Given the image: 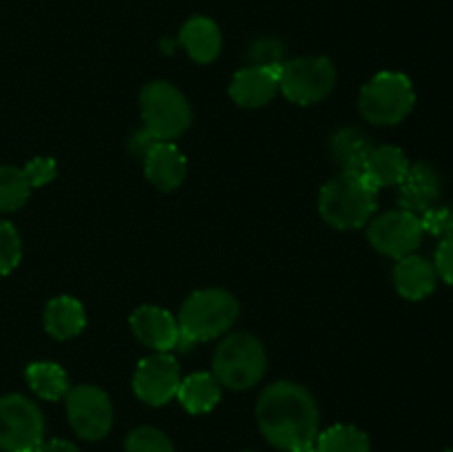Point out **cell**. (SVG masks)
<instances>
[{"mask_svg":"<svg viewBox=\"0 0 453 452\" xmlns=\"http://www.w3.org/2000/svg\"><path fill=\"white\" fill-rule=\"evenodd\" d=\"M423 224L420 217L410 211H388L376 217L367 229L370 244L383 255L403 260L407 255H414L416 248L423 242Z\"/></svg>","mask_w":453,"mask_h":452,"instance_id":"cell-10","label":"cell"},{"mask_svg":"<svg viewBox=\"0 0 453 452\" xmlns=\"http://www.w3.org/2000/svg\"><path fill=\"white\" fill-rule=\"evenodd\" d=\"M436 282V266L420 255L403 257V260H398L396 269H394V284H396V291L405 300H425V297L434 292Z\"/></svg>","mask_w":453,"mask_h":452,"instance_id":"cell-16","label":"cell"},{"mask_svg":"<svg viewBox=\"0 0 453 452\" xmlns=\"http://www.w3.org/2000/svg\"><path fill=\"white\" fill-rule=\"evenodd\" d=\"M279 66L281 65H252L237 71L233 82H230V97L239 106H246V109L268 105L279 91Z\"/></svg>","mask_w":453,"mask_h":452,"instance_id":"cell-13","label":"cell"},{"mask_svg":"<svg viewBox=\"0 0 453 452\" xmlns=\"http://www.w3.org/2000/svg\"><path fill=\"white\" fill-rule=\"evenodd\" d=\"M434 266H436L438 277L445 279L447 284H451L453 286V235L441 242V246H438L436 251V260H434Z\"/></svg>","mask_w":453,"mask_h":452,"instance_id":"cell-30","label":"cell"},{"mask_svg":"<svg viewBox=\"0 0 453 452\" xmlns=\"http://www.w3.org/2000/svg\"><path fill=\"white\" fill-rule=\"evenodd\" d=\"M66 415L75 434L87 441L106 437L113 425V406L97 386H75L66 393Z\"/></svg>","mask_w":453,"mask_h":452,"instance_id":"cell-9","label":"cell"},{"mask_svg":"<svg viewBox=\"0 0 453 452\" xmlns=\"http://www.w3.org/2000/svg\"><path fill=\"white\" fill-rule=\"evenodd\" d=\"M376 186L361 173H345L332 177L319 195V211L327 224L336 229H361L379 207Z\"/></svg>","mask_w":453,"mask_h":452,"instance_id":"cell-2","label":"cell"},{"mask_svg":"<svg viewBox=\"0 0 453 452\" xmlns=\"http://www.w3.org/2000/svg\"><path fill=\"white\" fill-rule=\"evenodd\" d=\"M181 384L180 363L173 355L155 353L142 359L133 377V390L149 406H164L177 397Z\"/></svg>","mask_w":453,"mask_h":452,"instance_id":"cell-11","label":"cell"},{"mask_svg":"<svg viewBox=\"0 0 453 452\" xmlns=\"http://www.w3.org/2000/svg\"><path fill=\"white\" fill-rule=\"evenodd\" d=\"M374 146L370 144L365 133L357 127L341 129L332 136L330 140V153L332 160L341 167L345 173H361L363 164H365L367 155Z\"/></svg>","mask_w":453,"mask_h":452,"instance_id":"cell-20","label":"cell"},{"mask_svg":"<svg viewBox=\"0 0 453 452\" xmlns=\"http://www.w3.org/2000/svg\"><path fill=\"white\" fill-rule=\"evenodd\" d=\"M239 317V301L221 288H203L193 292L180 310V348H190L199 341L215 339L228 332Z\"/></svg>","mask_w":453,"mask_h":452,"instance_id":"cell-3","label":"cell"},{"mask_svg":"<svg viewBox=\"0 0 453 452\" xmlns=\"http://www.w3.org/2000/svg\"><path fill=\"white\" fill-rule=\"evenodd\" d=\"M127 452H175L173 441L157 428H137L127 437Z\"/></svg>","mask_w":453,"mask_h":452,"instance_id":"cell-25","label":"cell"},{"mask_svg":"<svg viewBox=\"0 0 453 452\" xmlns=\"http://www.w3.org/2000/svg\"><path fill=\"white\" fill-rule=\"evenodd\" d=\"M140 106L144 131L157 142H173L190 127V105L171 82L155 80L146 84L142 89Z\"/></svg>","mask_w":453,"mask_h":452,"instance_id":"cell-5","label":"cell"},{"mask_svg":"<svg viewBox=\"0 0 453 452\" xmlns=\"http://www.w3.org/2000/svg\"><path fill=\"white\" fill-rule=\"evenodd\" d=\"M34 452H80L78 448L65 439H51V441H42Z\"/></svg>","mask_w":453,"mask_h":452,"instance_id":"cell-32","label":"cell"},{"mask_svg":"<svg viewBox=\"0 0 453 452\" xmlns=\"http://www.w3.org/2000/svg\"><path fill=\"white\" fill-rule=\"evenodd\" d=\"M22 257V242L13 224L0 220V275H9Z\"/></svg>","mask_w":453,"mask_h":452,"instance_id":"cell-26","label":"cell"},{"mask_svg":"<svg viewBox=\"0 0 453 452\" xmlns=\"http://www.w3.org/2000/svg\"><path fill=\"white\" fill-rule=\"evenodd\" d=\"M22 173H25V177H27V182H29L31 189H35V186L49 184V182L56 177L58 164H56V160H51V158H34L31 162H27V167L22 168Z\"/></svg>","mask_w":453,"mask_h":452,"instance_id":"cell-28","label":"cell"},{"mask_svg":"<svg viewBox=\"0 0 453 452\" xmlns=\"http://www.w3.org/2000/svg\"><path fill=\"white\" fill-rule=\"evenodd\" d=\"M84 326H87V313L75 297L60 295L49 301L44 308V328L56 339H71L80 335Z\"/></svg>","mask_w":453,"mask_h":452,"instance_id":"cell-19","label":"cell"},{"mask_svg":"<svg viewBox=\"0 0 453 452\" xmlns=\"http://www.w3.org/2000/svg\"><path fill=\"white\" fill-rule=\"evenodd\" d=\"M44 439V417L22 394L0 397V450L34 452Z\"/></svg>","mask_w":453,"mask_h":452,"instance_id":"cell-8","label":"cell"},{"mask_svg":"<svg viewBox=\"0 0 453 452\" xmlns=\"http://www.w3.org/2000/svg\"><path fill=\"white\" fill-rule=\"evenodd\" d=\"M250 58L255 65L261 66H274V65H283V44L279 40L273 38H264L259 43L252 44L250 49Z\"/></svg>","mask_w":453,"mask_h":452,"instance_id":"cell-29","label":"cell"},{"mask_svg":"<svg viewBox=\"0 0 453 452\" xmlns=\"http://www.w3.org/2000/svg\"><path fill=\"white\" fill-rule=\"evenodd\" d=\"M180 44L195 62L208 65L221 51V31L211 18L195 16L181 27Z\"/></svg>","mask_w":453,"mask_h":452,"instance_id":"cell-18","label":"cell"},{"mask_svg":"<svg viewBox=\"0 0 453 452\" xmlns=\"http://www.w3.org/2000/svg\"><path fill=\"white\" fill-rule=\"evenodd\" d=\"M31 186L22 168L0 164V211H16L29 199Z\"/></svg>","mask_w":453,"mask_h":452,"instance_id":"cell-24","label":"cell"},{"mask_svg":"<svg viewBox=\"0 0 453 452\" xmlns=\"http://www.w3.org/2000/svg\"><path fill=\"white\" fill-rule=\"evenodd\" d=\"M414 84L405 74L383 71L376 74L358 96V109L372 124H398L414 109Z\"/></svg>","mask_w":453,"mask_h":452,"instance_id":"cell-6","label":"cell"},{"mask_svg":"<svg viewBox=\"0 0 453 452\" xmlns=\"http://www.w3.org/2000/svg\"><path fill=\"white\" fill-rule=\"evenodd\" d=\"M290 452H319V448H317V441H312V443H305V446L295 448V450Z\"/></svg>","mask_w":453,"mask_h":452,"instance_id":"cell-33","label":"cell"},{"mask_svg":"<svg viewBox=\"0 0 453 452\" xmlns=\"http://www.w3.org/2000/svg\"><path fill=\"white\" fill-rule=\"evenodd\" d=\"M146 177L159 191H175L186 177V158L173 142H155L144 155Z\"/></svg>","mask_w":453,"mask_h":452,"instance_id":"cell-15","label":"cell"},{"mask_svg":"<svg viewBox=\"0 0 453 452\" xmlns=\"http://www.w3.org/2000/svg\"><path fill=\"white\" fill-rule=\"evenodd\" d=\"M398 186H401L398 189V204H401L403 211H410L414 215H423L427 208L436 207V202L441 199V175H438L436 168L425 162L410 167L405 180Z\"/></svg>","mask_w":453,"mask_h":452,"instance_id":"cell-14","label":"cell"},{"mask_svg":"<svg viewBox=\"0 0 453 452\" xmlns=\"http://www.w3.org/2000/svg\"><path fill=\"white\" fill-rule=\"evenodd\" d=\"M410 160L398 146H374L363 164L361 175L376 189L380 186H396L405 180L410 171Z\"/></svg>","mask_w":453,"mask_h":452,"instance_id":"cell-17","label":"cell"},{"mask_svg":"<svg viewBox=\"0 0 453 452\" xmlns=\"http://www.w3.org/2000/svg\"><path fill=\"white\" fill-rule=\"evenodd\" d=\"M131 331L137 339L157 353L180 348V323L168 310L159 306H140L131 315Z\"/></svg>","mask_w":453,"mask_h":452,"instance_id":"cell-12","label":"cell"},{"mask_svg":"<svg viewBox=\"0 0 453 452\" xmlns=\"http://www.w3.org/2000/svg\"><path fill=\"white\" fill-rule=\"evenodd\" d=\"M177 397H180L181 406L186 410L193 412V415H203V412H211L219 403L221 384L215 379V375L195 372V375L181 379L180 388H177Z\"/></svg>","mask_w":453,"mask_h":452,"instance_id":"cell-21","label":"cell"},{"mask_svg":"<svg viewBox=\"0 0 453 452\" xmlns=\"http://www.w3.org/2000/svg\"><path fill=\"white\" fill-rule=\"evenodd\" d=\"M268 366L265 348L250 332H233L217 348L212 375L230 390H248L261 381Z\"/></svg>","mask_w":453,"mask_h":452,"instance_id":"cell-4","label":"cell"},{"mask_svg":"<svg viewBox=\"0 0 453 452\" xmlns=\"http://www.w3.org/2000/svg\"><path fill=\"white\" fill-rule=\"evenodd\" d=\"M27 384L38 397L47 399V401H58V399L66 397V393L71 390L66 372L53 362L31 363L27 368Z\"/></svg>","mask_w":453,"mask_h":452,"instance_id":"cell-22","label":"cell"},{"mask_svg":"<svg viewBox=\"0 0 453 452\" xmlns=\"http://www.w3.org/2000/svg\"><path fill=\"white\" fill-rule=\"evenodd\" d=\"M418 217H420V224H423L425 233L434 235V238H441V239H447L453 235V208L432 207Z\"/></svg>","mask_w":453,"mask_h":452,"instance_id":"cell-27","label":"cell"},{"mask_svg":"<svg viewBox=\"0 0 453 452\" xmlns=\"http://www.w3.org/2000/svg\"><path fill=\"white\" fill-rule=\"evenodd\" d=\"M319 452H370V439L357 425L339 424L317 437Z\"/></svg>","mask_w":453,"mask_h":452,"instance_id":"cell-23","label":"cell"},{"mask_svg":"<svg viewBox=\"0 0 453 452\" xmlns=\"http://www.w3.org/2000/svg\"><path fill=\"white\" fill-rule=\"evenodd\" d=\"M155 142H157V140H155L150 133H146L144 129H142L140 133H135V136L131 137V151L135 155H146V151H149L150 146L155 144Z\"/></svg>","mask_w":453,"mask_h":452,"instance_id":"cell-31","label":"cell"},{"mask_svg":"<svg viewBox=\"0 0 453 452\" xmlns=\"http://www.w3.org/2000/svg\"><path fill=\"white\" fill-rule=\"evenodd\" d=\"M336 69L326 56H303L279 66V89L296 105H317L332 93Z\"/></svg>","mask_w":453,"mask_h":452,"instance_id":"cell-7","label":"cell"},{"mask_svg":"<svg viewBox=\"0 0 453 452\" xmlns=\"http://www.w3.org/2000/svg\"><path fill=\"white\" fill-rule=\"evenodd\" d=\"M257 421L273 446L295 450L319 437V408L312 394L292 381H277L261 393Z\"/></svg>","mask_w":453,"mask_h":452,"instance_id":"cell-1","label":"cell"},{"mask_svg":"<svg viewBox=\"0 0 453 452\" xmlns=\"http://www.w3.org/2000/svg\"><path fill=\"white\" fill-rule=\"evenodd\" d=\"M447 452H453V450H447Z\"/></svg>","mask_w":453,"mask_h":452,"instance_id":"cell-34","label":"cell"}]
</instances>
